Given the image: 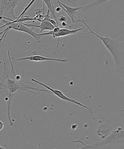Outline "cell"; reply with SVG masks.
<instances>
[{
    "mask_svg": "<svg viewBox=\"0 0 124 149\" xmlns=\"http://www.w3.org/2000/svg\"><path fill=\"white\" fill-rule=\"evenodd\" d=\"M8 54L11 68L9 69L4 63L3 71L0 77V93L7 102V117L10 125L13 126V123L10 116L11 104L13 98L17 93L20 91H27L36 94L31 90H36L39 93L41 91L52 93L48 90L35 87L37 84L28 81L23 72L22 75H20L17 70V74H16L10 58L9 51H8Z\"/></svg>",
    "mask_w": 124,
    "mask_h": 149,
    "instance_id": "6da1fadb",
    "label": "cell"
},
{
    "mask_svg": "<svg viewBox=\"0 0 124 149\" xmlns=\"http://www.w3.org/2000/svg\"><path fill=\"white\" fill-rule=\"evenodd\" d=\"M43 2L45 3L48 7V10L51 13L52 17L54 19V20L58 23L57 19L55 15V11L53 3L52 1H43Z\"/></svg>",
    "mask_w": 124,
    "mask_h": 149,
    "instance_id": "30bf717a",
    "label": "cell"
},
{
    "mask_svg": "<svg viewBox=\"0 0 124 149\" xmlns=\"http://www.w3.org/2000/svg\"><path fill=\"white\" fill-rule=\"evenodd\" d=\"M36 1L35 0H33L31 1L30 3H29L28 5H27L26 6L25 8L24 9V10L22 12V13L18 17H17V18H20L22 17H23L24 16V14H25L26 11L28 10L30 8V7L32 5V4H33V3L35 2Z\"/></svg>",
    "mask_w": 124,
    "mask_h": 149,
    "instance_id": "8fae6325",
    "label": "cell"
},
{
    "mask_svg": "<svg viewBox=\"0 0 124 149\" xmlns=\"http://www.w3.org/2000/svg\"><path fill=\"white\" fill-rule=\"evenodd\" d=\"M68 18L67 17H65V16L61 15L59 16V18H58V19H57L58 23L59 24V23H61L63 22H65L67 21V20H68Z\"/></svg>",
    "mask_w": 124,
    "mask_h": 149,
    "instance_id": "7c38bea8",
    "label": "cell"
},
{
    "mask_svg": "<svg viewBox=\"0 0 124 149\" xmlns=\"http://www.w3.org/2000/svg\"><path fill=\"white\" fill-rule=\"evenodd\" d=\"M0 149H5V148H3V147H1L0 146Z\"/></svg>",
    "mask_w": 124,
    "mask_h": 149,
    "instance_id": "ac0fdd59",
    "label": "cell"
},
{
    "mask_svg": "<svg viewBox=\"0 0 124 149\" xmlns=\"http://www.w3.org/2000/svg\"><path fill=\"white\" fill-rule=\"evenodd\" d=\"M30 60V61H35V62H42V61H58L66 63L68 62V60L67 59H55V58H49L45 57L43 56H39V55H34L26 57L18 58L17 59V61L23 60Z\"/></svg>",
    "mask_w": 124,
    "mask_h": 149,
    "instance_id": "52a82bcc",
    "label": "cell"
},
{
    "mask_svg": "<svg viewBox=\"0 0 124 149\" xmlns=\"http://www.w3.org/2000/svg\"><path fill=\"white\" fill-rule=\"evenodd\" d=\"M62 10V8H61L60 7H56V9L55 10V11H56L58 13H59L61 12Z\"/></svg>",
    "mask_w": 124,
    "mask_h": 149,
    "instance_id": "e0dca14e",
    "label": "cell"
},
{
    "mask_svg": "<svg viewBox=\"0 0 124 149\" xmlns=\"http://www.w3.org/2000/svg\"><path fill=\"white\" fill-rule=\"evenodd\" d=\"M57 2L59 4L60 7H61L62 9L69 16L70 18H71L73 23H74V22H75L74 19L76 18V16H79V13L77 11V10L80 9L82 10L84 7V6L78 7V8H74V7L69 6L59 1H57Z\"/></svg>",
    "mask_w": 124,
    "mask_h": 149,
    "instance_id": "8992f818",
    "label": "cell"
},
{
    "mask_svg": "<svg viewBox=\"0 0 124 149\" xmlns=\"http://www.w3.org/2000/svg\"><path fill=\"white\" fill-rule=\"evenodd\" d=\"M31 80L32 81L34 82L35 83H36L37 84L43 86V87L46 88L48 90L51 92V93H53V94H54L57 96H58L59 98L62 99V100L75 104L78 105L80 106H81L82 107L84 108V109H87V110L89 111L91 113H92V112L91 109H90L88 107L86 106V105L82 104L80 103V102H78V101L70 98L67 97V96L63 94V93L62 91H61L52 88L47 85L46 84H44V83L38 81V80L35 79H32Z\"/></svg>",
    "mask_w": 124,
    "mask_h": 149,
    "instance_id": "5b68a950",
    "label": "cell"
},
{
    "mask_svg": "<svg viewBox=\"0 0 124 149\" xmlns=\"http://www.w3.org/2000/svg\"><path fill=\"white\" fill-rule=\"evenodd\" d=\"M78 17L79 18V19L75 20L74 22V23L76 22H80L82 23L85 25L90 31V32L84 33L83 35L87 34L90 33H93V34L95 35L97 37H98L100 39V40L102 41L105 46L110 51L112 55H113L115 62H116V69L117 70L118 68L117 47L116 43V42L113 39L109 37H107V36L104 37V36H100L98 33L93 31L91 28L86 23V21H87V20L84 19V18L81 19L79 16H78Z\"/></svg>",
    "mask_w": 124,
    "mask_h": 149,
    "instance_id": "277c9868",
    "label": "cell"
},
{
    "mask_svg": "<svg viewBox=\"0 0 124 149\" xmlns=\"http://www.w3.org/2000/svg\"><path fill=\"white\" fill-rule=\"evenodd\" d=\"M83 29L82 27L79 28L77 29H73V30H70L68 29H61L59 30V31L57 33H55L54 34L53 36L54 38L57 37L59 38L61 37L68 36V35L74 34L76 33L77 32L80 31Z\"/></svg>",
    "mask_w": 124,
    "mask_h": 149,
    "instance_id": "ba28073f",
    "label": "cell"
},
{
    "mask_svg": "<svg viewBox=\"0 0 124 149\" xmlns=\"http://www.w3.org/2000/svg\"><path fill=\"white\" fill-rule=\"evenodd\" d=\"M45 20H48V21H49V22L51 23V24L52 25H53V26H54V27H58V25H58V23H57L53 19L49 18L46 19Z\"/></svg>",
    "mask_w": 124,
    "mask_h": 149,
    "instance_id": "4fadbf2b",
    "label": "cell"
},
{
    "mask_svg": "<svg viewBox=\"0 0 124 149\" xmlns=\"http://www.w3.org/2000/svg\"></svg>",
    "mask_w": 124,
    "mask_h": 149,
    "instance_id": "d6986e66",
    "label": "cell"
},
{
    "mask_svg": "<svg viewBox=\"0 0 124 149\" xmlns=\"http://www.w3.org/2000/svg\"><path fill=\"white\" fill-rule=\"evenodd\" d=\"M3 23L5 24L0 27V29L5 27V26H7V28L3 31L0 33V35L4 33L2 37L0 39V42H1L4 38H6L7 33H8L9 31L11 29L28 33L33 36L36 39V41L38 43H40L41 42V38L42 36L50 35L49 31L47 33H35L33 31V30H35V29L28 27L23 24L22 23L17 22H15V20L13 21L10 22L3 19L0 20V23Z\"/></svg>",
    "mask_w": 124,
    "mask_h": 149,
    "instance_id": "7a4b0ae2",
    "label": "cell"
},
{
    "mask_svg": "<svg viewBox=\"0 0 124 149\" xmlns=\"http://www.w3.org/2000/svg\"><path fill=\"white\" fill-rule=\"evenodd\" d=\"M26 1L0 0V17L10 22L15 20L17 17L14 15L15 9Z\"/></svg>",
    "mask_w": 124,
    "mask_h": 149,
    "instance_id": "3957f363",
    "label": "cell"
},
{
    "mask_svg": "<svg viewBox=\"0 0 124 149\" xmlns=\"http://www.w3.org/2000/svg\"><path fill=\"white\" fill-rule=\"evenodd\" d=\"M31 26L34 28L37 29L38 28L40 29V32H42L45 30H49V31H52L55 27L53 26L49 22L48 20L43 19L41 22V24L38 25L30 24Z\"/></svg>",
    "mask_w": 124,
    "mask_h": 149,
    "instance_id": "9c48e42d",
    "label": "cell"
},
{
    "mask_svg": "<svg viewBox=\"0 0 124 149\" xmlns=\"http://www.w3.org/2000/svg\"><path fill=\"white\" fill-rule=\"evenodd\" d=\"M60 28L59 27H56L54 28V29H53V30H52V31H53V34L52 35V36H53L54 34H55V33H58V32L60 30Z\"/></svg>",
    "mask_w": 124,
    "mask_h": 149,
    "instance_id": "5bb4252c",
    "label": "cell"
},
{
    "mask_svg": "<svg viewBox=\"0 0 124 149\" xmlns=\"http://www.w3.org/2000/svg\"><path fill=\"white\" fill-rule=\"evenodd\" d=\"M61 25L63 27H67V26H69L70 27H71V26H73L74 25L73 24H67V23L65 22H62L61 23Z\"/></svg>",
    "mask_w": 124,
    "mask_h": 149,
    "instance_id": "9a60e30c",
    "label": "cell"
},
{
    "mask_svg": "<svg viewBox=\"0 0 124 149\" xmlns=\"http://www.w3.org/2000/svg\"><path fill=\"white\" fill-rule=\"evenodd\" d=\"M4 124L2 121L0 120V131L2 130L4 128Z\"/></svg>",
    "mask_w": 124,
    "mask_h": 149,
    "instance_id": "2e32d148",
    "label": "cell"
}]
</instances>
